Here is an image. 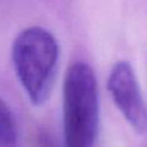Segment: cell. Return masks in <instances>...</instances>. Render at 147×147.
I'll use <instances>...</instances> for the list:
<instances>
[{
    "mask_svg": "<svg viewBox=\"0 0 147 147\" xmlns=\"http://www.w3.org/2000/svg\"><path fill=\"white\" fill-rule=\"evenodd\" d=\"M58 58V41L43 26L23 28L13 40L12 62L16 75L27 98L35 106H41L51 96Z\"/></svg>",
    "mask_w": 147,
    "mask_h": 147,
    "instance_id": "obj_1",
    "label": "cell"
},
{
    "mask_svg": "<svg viewBox=\"0 0 147 147\" xmlns=\"http://www.w3.org/2000/svg\"><path fill=\"white\" fill-rule=\"evenodd\" d=\"M65 147H94L99 128L98 83L86 62L69 66L63 79Z\"/></svg>",
    "mask_w": 147,
    "mask_h": 147,
    "instance_id": "obj_2",
    "label": "cell"
},
{
    "mask_svg": "<svg viewBox=\"0 0 147 147\" xmlns=\"http://www.w3.org/2000/svg\"><path fill=\"white\" fill-rule=\"evenodd\" d=\"M107 90L124 119L137 133L147 130V107L134 69L128 61H117L110 70Z\"/></svg>",
    "mask_w": 147,
    "mask_h": 147,
    "instance_id": "obj_3",
    "label": "cell"
},
{
    "mask_svg": "<svg viewBox=\"0 0 147 147\" xmlns=\"http://www.w3.org/2000/svg\"><path fill=\"white\" fill-rule=\"evenodd\" d=\"M17 124L10 107L0 97V147H17Z\"/></svg>",
    "mask_w": 147,
    "mask_h": 147,
    "instance_id": "obj_4",
    "label": "cell"
}]
</instances>
